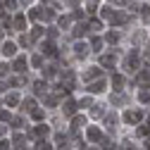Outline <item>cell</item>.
Returning <instances> with one entry per match:
<instances>
[{"mask_svg":"<svg viewBox=\"0 0 150 150\" xmlns=\"http://www.w3.org/2000/svg\"><path fill=\"white\" fill-rule=\"evenodd\" d=\"M74 107H76V105H74V103L69 100V103L64 105V112H67V115H74Z\"/></svg>","mask_w":150,"mask_h":150,"instance_id":"52a82bcc","label":"cell"},{"mask_svg":"<svg viewBox=\"0 0 150 150\" xmlns=\"http://www.w3.org/2000/svg\"><path fill=\"white\" fill-rule=\"evenodd\" d=\"M103 64L105 67H112V64H115V57H103Z\"/></svg>","mask_w":150,"mask_h":150,"instance_id":"9c48e42d","label":"cell"},{"mask_svg":"<svg viewBox=\"0 0 150 150\" xmlns=\"http://www.w3.org/2000/svg\"><path fill=\"white\" fill-rule=\"evenodd\" d=\"M115 86L122 88V86H124V79H122V76H115Z\"/></svg>","mask_w":150,"mask_h":150,"instance_id":"7c38bea8","label":"cell"},{"mask_svg":"<svg viewBox=\"0 0 150 150\" xmlns=\"http://www.w3.org/2000/svg\"><path fill=\"white\" fill-rule=\"evenodd\" d=\"M36 136H41V138L48 136V126H45V124H43V126H36Z\"/></svg>","mask_w":150,"mask_h":150,"instance_id":"5b68a950","label":"cell"},{"mask_svg":"<svg viewBox=\"0 0 150 150\" xmlns=\"http://www.w3.org/2000/svg\"><path fill=\"white\" fill-rule=\"evenodd\" d=\"M7 145H10L7 141H0V150H7Z\"/></svg>","mask_w":150,"mask_h":150,"instance_id":"9a60e30c","label":"cell"},{"mask_svg":"<svg viewBox=\"0 0 150 150\" xmlns=\"http://www.w3.org/2000/svg\"><path fill=\"white\" fill-rule=\"evenodd\" d=\"M36 150H50V145H48V143H45V141H41V143H38V145H36Z\"/></svg>","mask_w":150,"mask_h":150,"instance_id":"8fae6325","label":"cell"},{"mask_svg":"<svg viewBox=\"0 0 150 150\" xmlns=\"http://www.w3.org/2000/svg\"><path fill=\"white\" fill-rule=\"evenodd\" d=\"M24 67H26V60H24V57H17V60H14V69H17V71H24Z\"/></svg>","mask_w":150,"mask_h":150,"instance_id":"6da1fadb","label":"cell"},{"mask_svg":"<svg viewBox=\"0 0 150 150\" xmlns=\"http://www.w3.org/2000/svg\"><path fill=\"white\" fill-rule=\"evenodd\" d=\"M88 138L91 141H100V131L98 129H88Z\"/></svg>","mask_w":150,"mask_h":150,"instance_id":"3957f363","label":"cell"},{"mask_svg":"<svg viewBox=\"0 0 150 150\" xmlns=\"http://www.w3.org/2000/svg\"><path fill=\"white\" fill-rule=\"evenodd\" d=\"M103 88H105V81H96L88 91H91V93H98V91H103Z\"/></svg>","mask_w":150,"mask_h":150,"instance_id":"7a4b0ae2","label":"cell"},{"mask_svg":"<svg viewBox=\"0 0 150 150\" xmlns=\"http://www.w3.org/2000/svg\"><path fill=\"white\" fill-rule=\"evenodd\" d=\"M0 38H3V31H0Z\"/></svg>","mask_w":150,"mask_h":150,"instance_id":"e0dca14e","label":"cell"},{"mask_svg":"<svg viewBox=\"0 0 150 150\" xmlns=\"http://www.w3.org/2000/svg\"><path fill=\"white\" fill-rule=\"evenodd\" d=\"M33 119H43V112L41 110H33Z\"/></svg>","mask_w":150,"mask_h":150,"instance_id":"4fadbf2b","label":"cell"},{"mask_svg":"<svg viewBox=\"0 0 150 150\" xmlns=\"http://www.w3.org/2000/svg\"><path fill=\"white\" fill-rule=\"evenodd\" d=\"M0 119H10V115H7L5 110H0Z\"/></svg>","mask_w":150,"mask_h":150,"instance_id":"5bb4252c","label":"cell"},{"mask_svg":"<svg viewBox=\"0 0 150 150\" xmlns=\"http://www.w3.org/2000/svg\"><path fill=\"white\" fill-rule=\"evenodd\" d=\"M124 119H126L129 124H134V122H138V115H136V112H129V115H126Z\"/></svg>","mask_w":150,"mask_h":150,"instance_id":"8992f818","label":"cell"},{"mask_svg":"<svg viewBox=\"0 0 150 150\" xmlns=\"http://www.w3.org/2000/svg\"><path fill=\"white\" fill-rule=\"evenodd\" d=\"M17 103H19V98H17V96H7V105H17Z\"/></svg>","mask_w":150,"mask_h":150,"instance_id":"30bf717a","label":"cell"},{"mask_svg":"<svg viewBox=\"0 0 150 150\" xmlns=\"http://www.w3.org/2000/svg\"><path fill=\"white\" fill-rule=\"evenodd\" d=\"M14 50H17V48H14L12 43H5V48H3V52L7 55V57H12V55H14Z\"/></svg>","mask_w":150,"mask_h":150,"instance_id":"277c9868","label":"cell"},{"mask_svg":"<svg viewBox=\"0 0 150 150\" xmlns=\"http://www.w3.org/2000/svg\"><path fill=\"white\" fill-rule=\"evenodd\" d=\"M138 98H141L143 103H148V100H150V91H143V93H138Z\"/></svg>","mask_w":150,"mask_h":150,"instance_id":"ba28073f","label":"cell"},{"mask_svg":"<svg viewBox=\"0 0 150 150\" xmlns=\"http://www.w3.org/2000/svg\"><path fill=\"white\" fill-rule=\"evenodd\" d=\"M5 69H7L5 64H0V76H3V74H5Z\"/></svg>","mask_w":150,"mask_h":150,"instance_id":"2e32d148","label":"cell"}]
</instances>
